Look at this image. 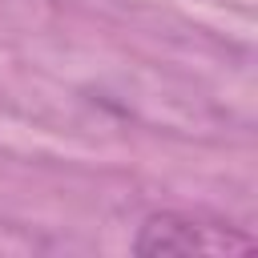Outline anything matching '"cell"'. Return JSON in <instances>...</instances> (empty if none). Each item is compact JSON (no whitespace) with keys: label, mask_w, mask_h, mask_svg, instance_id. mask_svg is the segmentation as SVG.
I'll return each instance as SVG.
<instances>
[{"label":"cell","mask_w":258,"mask_h":258,"mask_svg":"<svg viewBox=\"0 0 258 258\" xmlns=\"http://www.w3.org/2000/svg\"><path fill=\"white\" fill-rule=\"evenodd\" d=\"M250 246H254L250 234L194 214H153L145 218L133 242L137 254H242Z\"/></svg>","instance_id":"6da1fadb"}]
</instances>
